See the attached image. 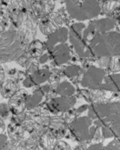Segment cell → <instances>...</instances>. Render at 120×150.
Here are the masks:
<instances>
[{"instance_id":"obj_5","label":"cell","mask_w":120,"mask_h":150,"mask_svg":"<svg viewBox=\"0 0 120 150\" xmlns=\"http://www.w3.org/2000/svg\"><path fill=\"white\" fill-rule=\"evenodd\" d=\"M98 128L95 121L88 116L77 117L68 124V129L71 133L74 140L88 143H91L95 132Z\"/></svg>"},{"instance_id":"obj_41","label":"cell","mask_w":120,"mask_h":150,"mask_svg":"<svg viewBox=\"0 0 120 150\" xmlns=\"http://www.w3.org/2000/svg\"><path fill=\"white\" fill-rule=\"evenodd\" d=\"M7 141H8L7 135L4 134L0 135V149H4V147H5Z\"/></svg>"},{"instance_id":"obj_7","label":"cell","mask_w":120,"mask_h":150,"mask_svg":"<svg viewBox=\"0 0 120 150\" xmlns=\"http://www.w3.org/2000/svg\"><path fill=\"white\" fill-rule=\"evenodd\" d=\"M119 31V21L111 18H103L89 22L83 33V38L86 45L96 35L112 31Z\"/></svg>"},{"instance_id":"obj_13","label":"cell","mask_w":120,"mask_h":150,"mask_svg":"<svg viewBox=\"0 0 120 150\" xmlns=\"http://www.w3.org/2000/svg\"><path fill=\"white\" fill-rule=\"evenodd\" d=\"M28 92L24 89H20L8 99V104L13 115H18L26 110V99Z\"/></svg>"},{"instance_id":"obj_1","label":"cell","mask_w":120,"mask_h":150,"mask_svg":"<svg viewBox=\"0 0 120 150\" xmlns=\"http://www.w3.org/2000/svg\"><path fill=\"white\" fill-rule=\"evenodd\" d=\"M29 43L17 31L8 29L0 35V64L16 61L26 52Z\"/></svg>"},{"instance_id":"obj_6","label":"cell","mask_w":120,"mask_h":150,"mask_svg":"<svg viewBox=\"0 0 120 150\" xmlns=\"http://www.w3.org/2000/svg\"><path fill=\"white\" fill-rule=\"evenodd\" d=\"M86 28V25L83 23H75L71 25L68 29V39L74 53L80 59H92L94 58L89 46L83 38V33Z\"/></svg>"},{"instance_id":"obj_18","label":"cell","mask_w":120,"mask_h":150,"mask_svg":"<svg viewBox=\"0 0 120 150\" xmlns=\"http://www.w3.org/2000/svg\"><path fill=\"white\" fill-rule=\"evenodd\" d=\"M7 133L10 140L20 143L25 140L27 132L21 123L11 122L8 126Z\"/></svg>"},{"instance_id":"obj_38","label":"cell","mask_w":120,"mask_h":150,"mask_svg":"<svg viewBox=\"0 0 120 150\" xmlns=\"http://www.w3.org/2000/svg\"><path fill=\"white\" fill-rule=\"evenodd\" d=\"M71 149L70 146L65 141H63L62 140H57L56 143L55 147L53 150H70Z\"/></svg>"},{"instance_id":"obj_9","label":"cell","mask_w":120,"mask_h":150,"mask_svg":"<svg viewBox=\"0 0 120 150\" xmlns=\"http://www.w3.org/2000/svg\"><path fill=\"white\" fill-rule=\"evenodd\" d=\"M77 103V97L72 96L70 97L56 96L47 100L45 104V108L50 113L53 115H61L68 110L74 108Z\"/></svg>"},{"instance_id":"obj_27","label":"cell","mask_w":120,"mask_h":150,"mask_svg":"<svg viewBox=\"0 0 120 150\" xmlns=\"http://www.w3.org/2000/svg\"><path fill=\"white\" fill-rule=\"evenodd\" d=\"M57 139L51 134L48 129L41 135L39 140V146L41 149L46 150L54 149Z\"/></svg>"},{"instance_id":"obj_34","label":"cell","mask_w":120,"mask_h":150,"mask_svg":"<svg viewBox=\"0 0 120 150\" xmlns=\"http://www.w3.org/2000/svg\"><path fill=\"white\" fill-rule=\"evenodd\" d=\"M30 61H31V59L29 58V56H28L26 52H24V53L20 56L19 58L16 60V62H17V63L19 64L20 65H21L23 68H27L29 64L30 63Z\"/></svg>"},{"instance_id":"obj_24","label":"cell","mask_w":120,"mask_h":150,"mask_svg":"<svg viewBox=\"0 0 120 150\" xmlns=\"http://www.w3.org/2000/svg\"><path fill=\"white\" fill-rule=\"evenodd\" d=\"M56 92L57 96L70 97L72 96H75L76 92H77V89L70 81L67 80H64L57 83Z\"/></svg>"},{"instance_id":"obj_29","label":"cell","mask_w":120,"mask_h":150,"mask_svg":"<svg viewBox=\"0 0 120 150\" xmlns=\"http://www.w3.org/2000/svg\"><path fill=\"white\" fill-rule=\"evenodd\" d=\"M64 77H65V76L64 75L62 69L53 68L50 69V77L47 82L50 84H57L62 80H65Z\"/></svg>"},{"instance_id":"obj_14","label":"cell","mask_w":120,"mask_h":150,"mask_svg":"<svg viewBox=\"0 0 120 150\" xmlns=\"http://www.w3.org/2000/svg\"><path fill=\"white\" fill-rule=\"evenodd\" d=\"M47 129L57 140H62L68 131V124L61 115H53L50 117Z\"/></svg>"},{"instance_id":"obj_11","label":"cell","mask_w":120,"mask_h":150,"mask_svg":"<svg viewBox=\"0 0 120 150\" xmlns=\"http://www.w3.org/2000/svg\"><path fill=\"white\" fill-rule=\"evenodd\" d=\"M48 51L50 52L52 59L54 62L55 65L58 66L68 63L72 54L71 50L67 43L56 45Z\"/></svg>"},{"instance_id":"obj_22","label":"cell","mask_w":120,"mask_h":150,"mask_svg":"<svg viewBox=\"0 0 120 150\" xmlns=\"http://www.w3.org/2000/svg\"><path fill=\"white\" fill-rule=\"evenodd\" d=\"M19 83L14 79L5 80L0 86V94L4 98L9 99L17 91L19 90Z\"/></svg>"},{"instance_id":"obj_16","label":"cell","mask_w":120,"mask_h":150,"mask_svg":"<svg viewBox=\"0 0 120 150\" xmlns=\"http://www.w3.org/2000/svg\"><path fill=\"white\" fill-rule=\"evenodd\" d=\"M47 100V94L45 93L38 86L32 94H28L26 99V110H31L38 106L44 105Z\"/></svg>"},{"instance_id":"obj_23","label":"cell","mask_w":120,"mask_h":150,"mask_svg":"<svg viewBox=\"0 0 120 150\" xmlns=\"http://www.w3.org/2000/svg\"><path fill=\"white\" fill-rule=\"evenodd\" d=\"M29 76L36 86H38L47 82L50 77V69L48 67L39 68Z\"/></svg>"},{"instance_id":"obj_44","label":"cell","mask_w":120,"mask_h":150,"mask_svg":"<svg viewBox=\"0 0 120 150\" xmlns=\"http://www.w3.org/2000/svg\"><path fill=\"white\" fill-rule=\"evenodd\" d=\"M5 128H6V126H5V122L2 119L0 118V135L4 134L5 131Z\"/></svg>"},{"instance_id":"obj_26","label":"cell","mask_w":120,"mask_h":150,"mask_svg":"<svg viewBox=\"0 0 120 150\" xmlns=\"http://www.w3.org/2000/svg\"><path fill=\"white\" fill-rule=\"evenodd\" d=\"M8 3L0 4V35L7 31V29H10L11 19L7 11V6Z\"/></svg>"},{"instance_id":"obj_12","label":"cell","mask_w":120,"mask_h":150,"mask_svg":"<svg viewBox=\"0 0 120 150\" xmlns=\"http://www.w3.org/2000/svg\"><path fill=\"white\" fill-rule=\"evenodd\" d=\"M55 5V1L52 0H38L30 2L32 11L36 20H41L53 12Z\"/></svg>"},{"instance_id":"obj_36","label":"cell","mask_w":120,"mask_h":150,"mask_svg":"<svg viewBox=\"0 0 120 150\" xmlns=\"http://www.w3.org/2000/svg\"><path fill=\"white\" fill-rule=\"evenodd\" d=\"M104 149L105 150H119L120 143L119 138L114 137V140L110 141L106 146H104Z\"/></svg>"},{"instance_id":"obj_3","label":"cell","mask_w":120,"mask_h":150,"mask_svg":"<svg viewBox=\"0 0 120 150\" xmlns=\"http://www.w3.org/2000/svg\"><path fill=\"white\" fill-rule=\"evenodd\" d=\"M88 46L96 59L119 56L120 55L119 32L112 31L99 33L89 41Z\"/></svg>"},{"instance_id":"obj_43","label":"cell","mask_w":120,"mask_h":150,"mask_svg":"<svg viewBox=\"0 0 120 150\" xmlns=\"http://www.w3.org/2000/svg\"><path fill=\"white\" fill-rule=\"evenodd\" d=\"M5 79V71L4 70L3 67L0 64V86L2 85V83L4 82V80Z\"/></svg>"},{"instance_id":"obj_2","label":"cell","mask_w":120,"mask_h":150,"mask_svg":"<svg viewBox=\"0 0 120 150\" xmlns=\"http://www.w3.org/2000/svg\"><path fill=\"white\" fill-rule=\"evenodd\" d=\"M88 110V117L93 120H98L102 122L103 125H110L117 133L119 134V100L110 102L92 103L89 105Z\"/></svg>"},{"instance_id":"obj_35","label":"cell","mask_w":120,"mask_h":150,"mask_svg":"<svg viewBox=\"0 0 120 150\" xmlns=\"http://www.w3.org/2000/svg\"><path fill=\"white\" fill-rule=\"evenodd\" d=\"M4 149H10V150H17V149H23L22 145H21V142H16L11 140H8L7 143L5 144Z\"/></svg>"},{"instance_id":"obj_42","label":"cell","mask_w":120,"mask_h":150,"mask_svg":"<svg viewBox=\"0 0 120 150\" xmlns=\"http://www.w3.org/2000/svg\"><path fill=\"white\" fill-rule=\"evenodd\" d=\"M88 108H89V104H83L80 107H79V108L76 110V112H77V116L80 113H82V112H85L86 110H88Z\"/></svg>"},{"instance_id":"obj_32","label":"cell","mask_w":120,"mask_h":150,"mask_svg":"<svg viewBox=\"0 0 120 150\" xmlns=\"http://www.w3.org/2000/svg\"><path fill=\"white\" fill-rule=\"evenodd\" d=\"M61 116L64 118V120H65V121L66 122L67 124H69L71 122H72L74 119L77 117L76 110H74V108H71V109L68 110L66 112H63V113L61 114Z\"/></svg>"},{"instance_id":"obj_39","label":"cell","mask_w":120,"mask_h":150,"mask_svg":"<svg viewBox=\"0 0 120 150\" xmlns=\"http://www.w3.org/2000/svg\"><path fill=\"white\" fill-rule=\"evenodd\" d=\"M22 84L23 86L24 87H26V88H32V87H35L36 86L35 84L33 83V81L32 80L31 77H29V75L26 74V77L23 79V80L22 82Z\"/></svg>"},{"instance_id":"obj_17","label":"cell","mask_w":120,"mask_h":150,"mask_svg":"<svg viewBox=\"0 0 120 150\" xmlns=\"http://www.w3.org/2000/svg\"><path fill=\"white\" fill-rule=\"evenodd\" d=\"M69 30L67 27H62L56 30V32L48 36L47 41V49L50 50L53 47L60 44L67 43L68 40Z\"/></svg>"},{"instance_id":"obj_45","label":"cell","mask_w":120,"mask_h":150,"mask_svg":"<svg viewBox=\"0 0 120 150\" xmlns=\"http://www.w3.org/2000/svg\"><path fill=\"white\" fill-rule=\"evenodd\" d=\"M17 72L18 71L16 70V68H11L8 71V74L9 76H14V75H17Z\"/></svg>"},{"instance_id":"obj_21","label":"cell","mask_w":120,"mask_h":150,"mask_svg":"<svg viewBox=\"0 0 120 150\" xmlns=\"http://www.w3.org/2000/svg\"><path fill=\"white\" fill-rule=\"evenodd\" d=\"M47 50L46 45H44L43 42L35 39L29 44L26 52L29 58L38 60Z\"/></svg>"},{"instance_id":"obj_15","label":"cell","mask_w":120,"mask_h":150,"mask_svg":"<svg viewBox=\"0 0 120 150\" xmlns=\"http://www.w3.org/2000/svg\"><path fill=\"white\" fill-rule=\"evenodd\" d=\"M26 117L29 118L41 126L47 127L50 120V113L44 106H38L25 111Z\"/></svg>"},{"instance_id":"obj_28","label":"cell","mask_w":120,"mask_h":150,"mask_svg":"<svg viewBox=\"0 0 120 150\" xmlns=\"http://www.w3.org/2000/svg\"><path fill=\"white\" fill-rule=\"evenodd\" d=\"M41 137V135L38 134V133H32L29 134V137L26 140H23L21 142L23 149H41L39 148V140Z\"/></svg>"},{"instance_id":"obj_4","label":"cell","mask_w":120,"mask_h":150,"mask_svg":"<svg viewBox=\"0 0 120 150\" xmlns=\"http://www.w3.org/2000/svg\"><path fill=\"white\" fill-rule=\"evenodd\" d=\"M65 8L69 17L77 21L92 20L101 12V1L95 0H68Z\"/></svg>"},{"instance_id":"obj_37","label":"cell","mask_w":120,"mask_h":150,"mask_svg":"<svg viewBox=\"0 0 120 150\" xmlns=\"http://www.w3.org/2000/svg\"><path fill=\"white\" fill-rule=\"evenodd\" d=\"M110 57H107V56H104V57H100L98 58V64L99 65L100 68L103 69V70L107 71L109 67V64H110Z\"/></svg>"},{"instance_id":"obj_10","label":"cell","mask_w":120,"mask_h":150,"mask_svg":"<svg viewBox=\"0 0 120 150\" xmlns=\"http://www.w3.org/2000/svg\"><path fill=\"white\" fill-rule=\"evenodd\" d=\"M64 23V17L59 11L52 12L46 17L39 20L38 26L41 33L49 36L62 28Z\"/></svg>"},{"instance_id":"obj_19","label":"cell","mask_w":120,"mask_h":150,"mask_svg":"<svg viewBox=\"0 0 120 150\" xmlns=\"http://www.w3.org/2000/svg\"><path fill=\"white\" fill-rule=\"evenodd\" d=\"M119 1H101V14L103 13L107 18L114 19L119 21Z\"/></svg>"},{"instance_id":"obj_30","label":"cell","mask_w":120,"mask_h":150,"mask_svg":"<svg viewBox=\"0 0 120 150\" xmlns=\"http://www.w3.org/2000/svg\"><path fill=\"white\" fill-rule=\"evenodd\" d=\"M101 134L103 136L104 139H107V138H119V134L117 133L115 130L113 129L112 127L110 125H104L101 128Z\"/></svg>"},{"instance_id":"obj_8","label":"cell","mask_w":120,"mask_h":150,"mask_svg":"<svg viewBox=\"0 0 120 150\" xmlns=\"http://www.w3.org/2000/svg\"><path fill=\"white\" fill-rule=\"evenodd\" d=\"M107 74V71L90 65L86 70L80 80V85L84 89H100L104 77Z\"/></svg>"},{"instance_id":"obj_33","label":"cell","mask_w":120,"mask_h":150,"mask_svg":"<svg viewBox=\"0 0 120 150\" xmlns=\"http://www.w3.org/2000/svg\"><path fill=\"white\" fill-rule=\"evenodd\" d=\"M10 108L8 104L6 103L0 104V118L2 120H7L10 115Z\"/></svg>"},{"instance_id":"obj_31","label":"cell","mask_w":120,"mask_h":150,"mask_svg":"<svg viewBox=\"0 0 120 150\" xmlns=\"http://www.w3.org/2000/svg\"><path fill=\"white\" fill-rule=\"evenodd\" d=\"M108 69L112 74L119 73L120 65H119V55L110 57V64Z\"/></svg>"},{"instance_id":"obj_20","label":"cell","mask_w":120,"mask_h":150,"mask_svg":"<svg viewBox=\"0 0 120 150\" xmlns=\"http://www.w3.org/2000/svg\"><path fill=\"white\" fill-rule=\"evenodd\" d=\"M119 73L107 74L104 77L102 83L100 86V89L110 92H119Z\"/></svg>"},{"instance_id":"obj_25","label":"cell","mask_w":120,"mask_h":150,"mask_svg":"<svg viewBox=\"0 0 120 150\" xmlns=\"http://www.w3.org/2000/svg\"><path fill=\"white\" fill-rule=\"evenodd\" d=\"M62 72L66 77L69 79L74 80V79H78L80 82V80L83 75L84 70L80 65L76 64H70L62 68Z\"/></svg>"},{"instance_id":"obj_40","label":"cell","mask_w":120,"mask_h":150,"mask_svg":"<svg viewBox=\"0 0 120 150\" xmlns=\"http://www.w3.org/2000/svg\"><path fill=\"white\" fill-rule=\"evenodd\" d=\"M86 149H104V145L101 142H100V143H94L92 145L88 146Z\"/></svg>"}]
</instances>
